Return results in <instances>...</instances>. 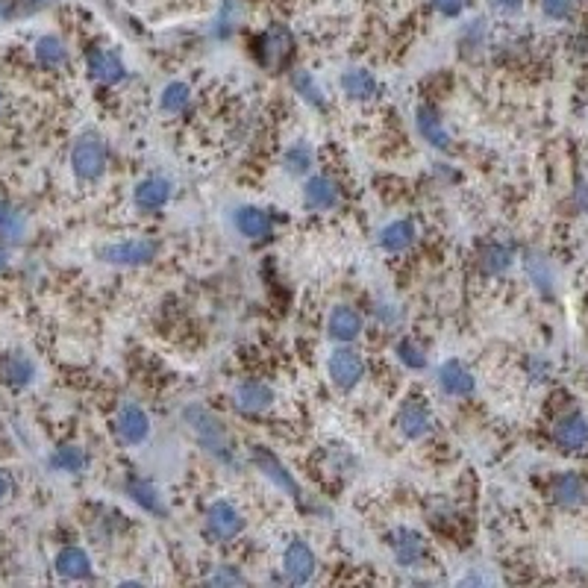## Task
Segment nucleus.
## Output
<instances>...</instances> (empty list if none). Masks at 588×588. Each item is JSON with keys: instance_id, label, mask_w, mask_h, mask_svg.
Returning <instances> with one entry per match:
<instances>
[{"instance_id": "6ab92c4d", "label": "nucleus", "mask_w": 588, "mask_h": 588, "mask_svg": "<svg viewBox=\"0 0 588 588\" xmlns=\"http://www.w3.org/2000/svg\"><path fill=\"white\" fill-rule=\"evenodd\" d=\"M168 197H171V186H168V180H162V177L145 180V183H138V189H136L138 209H147V212L162 209L168 203Z\"/></svg>"}, {"instance_id": "473e14b6", "label": "nucleus", "mask_w": 588, "mask_h": 588, "mask_svg": "<svg viewBox=\"0 0 588 588\" xmlns=\"http://www.w3.org/2000/svg\"><path fill=\"white\" fill-rule=\"evenodd\" d=\"M292 83H294V89H297V94L306 101V103H312V106H324V92H320V85L315 83V77L309 71H294V77H292Z\"/></svg>"}, {"instance_id": "393cba45", "label": "nucleus", "mask_w": 588, "mask_h": 588, "mask_svg": "<svg viewBox=\"0 0 588 588\" xmlns=\"http://www.w3.org/2000/svg\"><path fill=\"white\" fill-rule=\"evenodd\" d=\"M27 233V218L24 212H18L6 197H0V235L9 241H21Z\"/></svg>"}, {"instance_id": "1a4fd4ad", "label": "nucleus", "mask_w": 588, "mask_h": 588, "mask_svg": "<svg viewBox=\"0 0 588 588\" xmlns=\"http://www.w3.org/2000/svg\"><path fill=\"white\" fill-rule=\"evenodd\" d=\"M115 426H118V435H121L127 444H142L147 438V433H151V421H147L142 406H136V403L121 406Z\"/></svg>"}, {"instance_id": "bb28decb", "label": "nucleus", "mask_w": 588, "mask_h": 588, "mask_svg": "<svg viewBox=\"0 0 588 588\" xmlns=\"http://www.w3.org/2000/svg\"><path fill=\"white\" fill-rule=\"evenodd\" d=\"M418 130L433 147H447V142H451V136H447L442 118H438V112L430 110V106H421V110H418Z\"/></svg>"}, {"instance_id": "9b49d317", "label": "nucleus", "mask_w": 588, "mask_h": 588, "mask_svg": "<svg viewBox=\"0 0 588 588\" xmlns=\"http://www.w3.org/2000/svg\"><path fill=\"white\" fill-rule=\"evenodd\" d=\"M438 382H442V389L447 394H453V398H468V394H474V373H470L462 362H444L442 368H438Z\"/></svg>"}, {"instance_id": "49530a36", "label": "nucleus", "mask_w": 588, "mask_h": 588, "mask_svg": "<svg viewBox=\"0 0 588 588\" xmlns=\"http://www.w3.org/2000/svg\"><path fill=\"white\" fill-rule=\"evenodd\" d=\"M0 112H4V94H0Z\"/></svg>"}, {"instance_id": "2eb2a0df", "label": "nucleus", "mask_w": 588, "mask_h": 588, "mask_svg": "<svg viewBox=\"0 0 588 588\" xmlns=\"http://www.w3.org/2000/svg\"><path fill=\"white\" fill-rule=\"evenodd\" d=\"M303 200L309 209L315 212H327L338 203V186L327 177H312L303 189Z\"/></svg>"}, {"instance_id": "aec40b11", "label": "nucleus", "mask_w": 588, "mask_h": 588, "mask_svg": "<svg viewBox=\"0 0 588 588\" xmlns=\"http://www.w3.org/2000/svg\"><path fill=\"white\" fill-rule=\"evenodd\" d=\"M394 556L403 568H412L424 559V539L415 530H398L394 532Z\"/></svg>"}, {"instance_id": "79ce46f5", "label": "nucleus", "mask_w": 588, "mask_h": 588, "mask_svg": "<svg viewBox=\"0 0 588 588\" xmlns=\"http://www.w3.org/2000/svg\"><path fill=\"white\" fill-rule=\"evenodd\" d=\"M9 495V477L4 474V470H0V500H4Z\"/></svg>"}, {"instance_id": "6e6552de", "label": "nucleus", "mask_w": 588, "mask_h": 588, "mask_svg": "<svg viewBox=\"0 0 588 588\" xmlns=\"http://www.w3.org/2000/svg\"><path fill=\"white\" fill-rule=\"evenodd\" d=\"M250 459H253V465L262 470L265 477L271 479V483L276 486V488H283L288 497H297L301 495V488H297V483H294V477L288 474L285 470V465L276 459L271 451H265V447H253V453H250Z\"/></svg>"}, {"instance_id": "f3484780", "label": "nucleus", "mask_w": 588, "mask_h": 588, "mask_svg": "<svg viewBox=\"0 0 588 588\" xmlns=\"http://www.w3.org/2000/svg\"><path fill=\"white\" fill-rule=\"evenodd\" d=\"M57 574L66 580H85L92 574V559L89 553L80 548H66L57 556Z\"/></svg>"}, {"instance_id": "4c0bfd02", "label": "nucleus", "mask_w": 588, "mask_h": 588, "mask_svg": "<svg viewBox=\"0 0 588 588\" xmlns=\"http://www.w3.org/2000/svg\"><path fill=\"white\" fill-rule=\"evenodd\" d=\"M541 9L548 18H565L568 15V0H541Z\"/></svg>"}, {"instance_id": "58836bf2", "label": "nucleus", "mask_w": 588, "mask_h": 588, "mask_svg": "<svg viewBox=\"0 0 588 588\" xmlns=\"http://www.w3.org/2000/svg\"><path fill=\"white\" fill-rule=\"evenodd\" d=\"M433 6L447 18H456L465 9V0H433Z\"/></svg>"}, {"instance_id": "e433bc0d", "label": "nucleus", "mask_w": 588, "mask_h": 588, "mask_svg": "<svg viewBox=\"0 0 588 588\" xmlns=\"http://www.w3.org/2000/svg\"><path fill=\"white\" fill-rule=\"evenodd\" d=\"M209 583L212 585H241V574L239 571H233V568H218L215 574L209 576Z\"/></svg>"}, {"instance_id": "37998d69", "label": "nucleus", "mask_w": 588, "mask_h": 588, "mask_svg": "<svg viewBox=\"0 0 588 588\" xmlns=\"http://www.w3.org/2000/svg\"><path fill=\"white\" fill-rule=\"evenodd\" d=\"M6 265H9V250L4 248V244H0V271H4Z\"/></svg>"}, {"instance_id": "7c9ffc66", "label": "nucleus", "mask_w": 588, "mask_h": 588, "mask_svg": "<svg viewBox=\"0 0 588 588\" xmlns=\"http://www.w3.org/2000/svg\"><path fill=\"white\" fill-rule=\"evenodd\" d=\"M50 465L57 470H68V474H77L85 468V453L77 444H62L57 447V453L50 456Z\"/></svg>"}, {"instance_id": "39448f33", "label": "nucleus", "mask_w": 588, "mask_h": 588, "mask_svg": "<svg viewBox=\"0 0 588 588\" xmlns=\"http://www.w3.org/2000/svg\"><path fill=\"white\" fill-rule=\"evenodd\" d=\"M365 373V362L356 350L350 347H338L333 356H329V377L338 389H353Z\"/></svg>"}, {"instance_id": "cd10ccee", "label": "nucleus", "mask_w": 588, "mask_h": 588, "mask_svg": "<svg viewBox=\"0 0 588 588\" xmlns=\"http://www.w3.org/2000/svg\"><path fill=\"white\" fill-rule=\"evenodd\" d=\"M127 491H130V497L136 500L138 506L154 512V515H165V512H168L165 504H162V497H159V491L151 483H145V479H130V483H127Z\"/></svg>"}, {"instance_id": "c9c22d12", "label": "nucleus", "mask_w": 588, "mask_h": 588, "mask_svg": "<svg viewBox=\"0 0 588 588\" xmlns=\"http://www.w3.org/2000/svg\"><path fill=\"white\" fill-rule=\"evenodd\" d=\"M312 165V151H309L306 145H294L292 151L285 154V168L292 171V174H303Z\"/></svg>"}, {"instance_id": "c03bdc74", "label": "nucleus", "mask_w": 588, "mask_h": 588, "mask_svg": "<svg viewBox=\"0 0 588 588\" xmlns=\"http://www.w3.org/2000/svg\"><path fill=\"white\" fill-rule=\"evenodd\" d=\"M576 197H580V203L588 209V189H585V186H580V191H576Z\"/></svg>"}, {"instance_id": "0eeeda50", "label": "nucleus", "mask_w": 588, "mask_h": 588, "mask_svg": "<svg viewBox=\"0 0 588 588\" xmlns=\"http://www.w3.org/2000/svg\"><path fill=\"white\" fill-rule=\"evenodd\" d=\"M283 568H285V576H288V583H294V585H303L312 580V574H315V553L309 550V544L306 541H292L285 548V556H283Z\"/></svg>"}, {"instance_id": "f704fd0d", "label": "nucleus", "mask_w": 588, "mask_h": 588, "mask_svg": "<svg viewBox=\"0 0 588 588\" xmlns=\"http://www.w3.org/2000/svg\"><path fill=\"white\" fill-rule=\"evenodd\" d=\"M398 356H400V362L406 368H424L426 365V353H424V347L418 345L415 338H403L400 345H398Z\"/></svg>"}, {"instance_id": "c756f323", "label": "nucleus", "mask_w": 588, "mask_h": 588, "mask_svg": "<svg viewBox=\"0 0 588 588\" xmlns=\"http://www.w3.org/2000/svg\"><path fill=\"white\" fill-rule=\"evenodd\" d=\"M241 15H244V0H224V4H221V13H218V18H215V36H218V39L233 36V30L239 27Z\"/></svg>"}, {"instance_id": "4468645a", "label": "nucleus", "mask_w": 588, "mask_h": 588, "mask_svg": "<svg viewBox=\"0 0 588 588\" xmlns=\"http://www.w3.org/2000/svg\"><path fill=\"white\" fill-rule=\"evenodd\" d=\"M36 377V365L30 362L24 353H6V356H0V380L6 382V386H27V382H33Z\"/></svg>"}, {"instance_id": "f03ea898", "label": "nucleus", "mask_w": 588, "mask_h": 588, "mask_svg": "<svg viewBox=\"0 0 588 588\" xmlns=\"http://www.w3.org/2000/svg\"><path fill=\"white\" fill-rule=\"evenodd\" d=\"M294 53V36L283 24H271L265 33L256 39V59L262 68L283 71Z\"/></svg>"}, {"instance_id": "dca6fc26", "label": "nucleus", "mask_w": 588, "mask_h": 588, "mask_svg": "<svg viewBox=\"0 0 588 588\" xmlns=\"http://www.w3.org/2000/svg\"><path fill=\"white\" fill-rule=\"evenodd\" d=\"M398 424H400L406 438H421V435H426V430H430V412H426V406L418 398H412V400L403 403Z\"/></svg>"}, {"instance_id": "4be33fe9", "label": "nucleus", "mask_w": 588, "mask_h": 588, "mask_svg": "<svg viewBox=\"0 0 588 588\" xmlns=\"http://www.w3.org/2000/svg\"><path fill=\"white\" fill-rule=\"evenodd\" d=\"M235 227H239L241 235H248V239H265L271 233V218L262 209L244 206L235 212Z\"/></svg>"}, {"instance_id": "c85d7f7f", "label": "nucleus", "mask_w": 588, "mask_h": 588, "mask_svg": "<svg viewBox=\"0 0 588 588\" xmlns=\"http://www.w3.org/2000/svg\"><path fill=\"white\" fill-rule=\"evenodd\" d=\"M527 274H530V280L536 283V288H539L541 294H553L556 276H553L550 262L544 259L541 253H530V256H527Z\"/></svg>"}, {"instance_id": "ddd939ff", "label": "nucleus", "mask_w": 588, "mask_h": 588, "mask_svg": "<svg viewBox=\"0 0 588 588\" xmlns=\"http://www.w3.org/2000/svg\"><path fill=\"white\" fill-rule=\"evenodd\" d=\"M271 403H274V391L265 386V382L250 380L235 389V406H239L244 415H259L268 409Z\"/></svg>"}, {"instance_id": "20e7f679", "label": "nucleus", "mask_w": 588, "mask_h": 588, "mask_svg": "<svg viewBox=\"0 0 588 588\" xmlns=\"http://www.w3.org/2000/svg\"><path fill=\"white\" fill-rule=\"evenodd\" d=\"M206 530H209L212 539L230 541L244 530V518L233 504H224V500H221V504H212L209 512H206Z\"/></svg>"}, {"instance_id": "a18cd8bd", "label": "nucleus", "mask_w": 588, "mask_h": 588, "mask_svg": "<svg viewBox=\"0 0 588 588\" xmlns=\"http://www.w3.org/2000/svg\"><path fill=\"white\" fill-rule=\"evenodd\" d=\"M53 4V0H30V9H36V6H48Z\"/></svg>"}, {"instance_id": "b1692460", "label": "nucleus", "mask_w": 588, "mask_h": 588, "mask_svg": "<svg viewBox=\"0 0 588 588\" xmlns=\"http://www.w3.org/2000/svg\"><path fill=\"white\" fill-rule=\"evenodd\" d=\"M553 497H556V504L559 506H580L583 500H585V486H583V479L576 477V474H562V477H556V483H553Z\"/></svg>"}, {"instance_id": "a878e982", "label": "nucleus", "mask_w": 588, "mask_h": 588, "mask_svg": "<svg viewBox=\"0 0 588 588\" xmlns=\"http://www.w3.org/2000/svg\"><path fill=\"white\" fill-rule=\"evenodd\" d=\"M412 241H415V227L409 221H391L380 235V244L389 253H403Z\"/></svg>"}, {"instance_id": "5701e85b", "label": "nucleus", "mask_w": 588, "mask_h": 588, "mask_svg": "<svg viewBox=\"0 0 588 588\" xmlns=\"http://www.w3.org/2000/svg\"><path fill=\"white\" fill-rule=\"evenodd\" d=\"M341 89H345L353 101H371L373 94H377V80H373V74L365 68H353L341 77Z\"/></svg>"}, {"instance_id": "ea45409f", "label": "nucleus", "mask_w": 588, "mask_h": 588, "mask_svg": "<svg viewBox=\"0 0 588 588\" xmlns=\"http://www.w3.org/2000/svg\"><path fill=\"white\" fill-rule=\"evenodd\" d=\"M491 9H497L500 15H515L521 13V6H523V0H488Z\"/></svg>"}, {"instance_id": "f257e3e1", "label": "nucleus", "mask_w": 588, "mask_h": 588, "mask_svg": "<svg viewBox=\"0 0 588 588\" xmlns=\"http://www.w3.org/2000/svg\"><path fill=\"white\" fill-rule=\"evenodd\" d=\"M186 421L191 424V430L200 438V444L206 447V451L221 459V462H230L235 465V451H233V438L227 433V426H224L215 415L209 409H203V406H189L186 409Z\"/></svg>"}, {"instance_id": "2f4dec72", "label": "nucleus", "mask_w": 588, "mask_h": 588, "mask_svg": "<svg viewBox=\"0 0 588 588\" xmlns=\"http://www.w3.org/2000/svg\"><path fill=\"white\" fill-rule=\"evenodd\" d=\"M479 262H483V271L486 274H504L509 271V265H512V250L506 248V244H488V248L483 250V256H479Z\"/></svg>"}, {"instance_id": "f8f14e48", "label": "nucleus", "mask_w": 588, "mask_h": 588, "mask_svg": "<svg viewBox=\"0 0 588 588\" xmlns=\"http://www.w3.org/2000/svg\"><path fill=\"white\" fill-rule=\"evenodd\" d=\"M85 62H89V74L98 83L115 85L118 80H124V66H121V59H118V53H112V50L94 48V50H89Z\"/></svg>"}, {"instance_id": "412c9836", "label": "nucleus", "mask_w": 588, "mask_h": 588, "mask_svg": "<svg viewBox=\"0 0 588 588\" xmlns=\"http://www.w3.org/2000/svg\"><path fill=\"white\" fill-rule=\"evenodd\" d=\"M36 62L41 68H48V71H57L62 68L68 62V48H66V41L57 39V36H41L36 41Z\"/></svg>"}, {"instance_id": "a211bd4d", "label": "nucleus", "mask_w": 588, "mask_h": 588, "mask_svg": "<svg viewBox=\"0 0 588 588\" xmlns=\"http://www.w3.org/2000/svg\"><path fill=\"white\" fill-rule=\"evenodd\" d=\"M362 333V318L353 306H336L329 315V336L338 341H353Z\"/></svg>"}, {"instance_id": "72a5a7b5", "label": "nucleus", "mask_w": 588, "mask_h": 588, "mask_svg": "<svg viewBox=\"0 0 588 588\" xmlns=\"http://www.w3.org/2000/svg\"><path fill=\"white\" fill-rule=\"evenodd\" d=\"M189 85L186 83H171L168 89L162 92V110L171 112V115H177V112H183L186 106H189Z\"/></svg>"}, {"instance_id": "7ed1b4c3", "label": "nucleus", "mask_w": 588, "mask_h": 588, "mask_svg": "<svg viewBox=\"0 0 588 588\" xmlns=\"http://www.w3.org/2000/svg\"><path fill=\"white\" fill-rule=\"evenodd\" d=\"M71 165L80 180H98L106 168V147L101 138L98 136L77 138V145L71 151Z\"/></svg>"}, {"instance_id": "423d86ee", "label": "nucleus", "mask_w": 588, "mask_h": 588, "mask_svg": "<svg viewBox=\"0 0 588 588\" xmlns=\"http://www.w3.org/2000/svg\"><path fill=\"white\" fill-rule=\"evenodd\" d=\"M154 256H156L154 239H127V241L110 244V248L103 250V259L115 262V265H145V262H151Z\"/></svg>"}, {"instance_id": "a19ab883", "label": "nucleus", "mask_w": 588, "mask_h": 588, "mask_svg": "<svg viewBox=\"0 0 588 588\" xmlns=\"http://www.w3.org/2000/svg\"><path fill=\"white\" fill-rule=\"evenodd\" d=\"M13 15V0H0V21Z\"/></svg>"}, {"instance_id": "9d476101", "label": "nucleus", "mask_w": 588, "mask_h": 588, "mask_svg": "<svg viewBox=\"0 0 588 588\" xmlns=\"http://www.w3.org/2000/svg\"><path fill=\"white\" fill-rule=\"evenodd\" d=\"M553 438H556V444H559L562 451H583V447L588 444V421H585V415H580V412L565 415V418L556 424Z\"/></svg>"}]
</instances>
